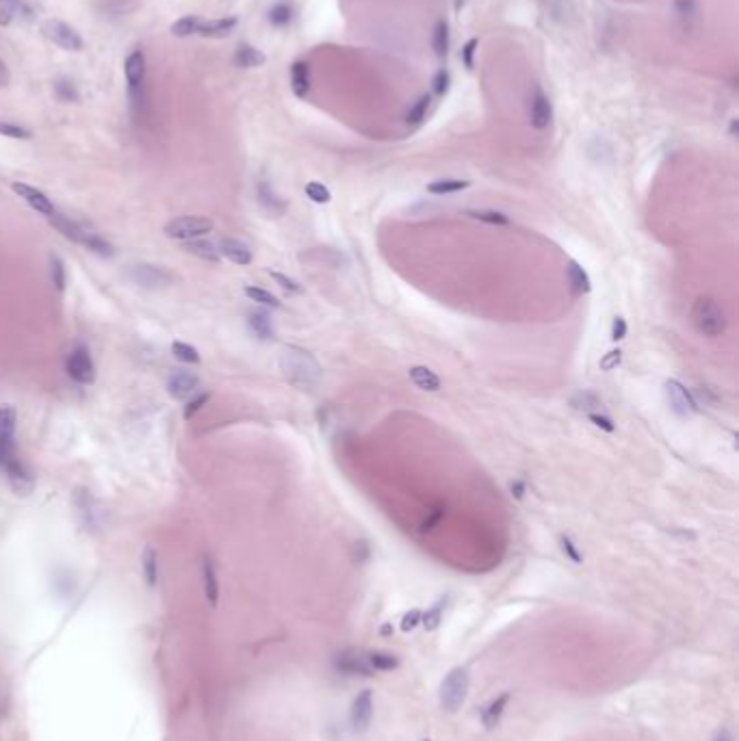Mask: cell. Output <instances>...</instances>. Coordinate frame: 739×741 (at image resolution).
I'll list each match as a JSON object with an SVG mask.
<instances>
[{
  "label": "cell",
  "mask_w": 739,
  "mask_h": 741,
  "mask_svg": "<svg viewBox=\"0 0 739 741\" xmlns=\"http://www.w3.org/2000/svg\"><path fill=\"white\" fill-rule=\"evenodd\" d=\"M280 371L287 377L289 384L299 391H315L321 381V365L317 358L303 347L287 345L280 353Z\"/></svg>",
  "instance_id": "obj_1"
},
{
  "label": "cell",
  "mask_w": 739,
  "mask_h": 741,
  "mask_svg": "<svg viewBox=\"0 0 739 741\" xmlns=\"http://www.w3.org/2000/svg\"><path fill=\"white\" fill-rule=\"evenodd\" d=\"M145 55L141 48H135L133 53L124 61L126 85H129V100L131 111L139 119L148 107V91H145Z\"/></svg>",
  "instance_id": "obj_2"
},
{
  "label": "cell",
  "mask_w": 739,
  "mask_h": 741,
  "mask_svg": "<svg viewBox=\"0 0 739 741\" xmlns=\"http://www.w3.org/2000/svg\"><path fill=\"white\" fill-rule=\"evenodd\" d=\"M469 689H471V674L466 668L457 666V668L449 670V674L443 678V683L438 687L440 709L447 713H457L469 698Z\"/></svg>",
  "instance_id": "obj_3"
},
{
  "label": "cell",
  "mask_w": 739,
  "mask_h": 741,
  "mask_svg": "<svg viewBox=\"0 0 739 741\" xmlns=\"http://www.w3.org/2000/svg\"><path fill=\"white\" fill-rule=\"evenodd\" d=\"M694 325L702 336L718 339L726 332V317L720 303L711 297H700L694 303Z\"/></svg>",
  "instance_id": "obj_4"
},
{
  "label": "cell",
  "mask_w": 739,
  "mask_h": 741,
  "mask_svg": "<svg viewBox=\"0 0 739 741\" xmlns=\"http://www.w3.org/2000/svg\"><path fill=\"white\" fill-rule=\"evenodd\" d=\"M126 277H129L133 284L148 289V291L167 289L176 280V275L169 269H165L163 265H155V263H131L129 267H126Z\"/></svg>",
  "instance_id": "obj_5"
},
{
  "label": "cell",
  "mask_w": 739,
  "mask_h": 741,
  "mask_svg": "<svg viewBox=\"0 0 739 741\" xmlns=\"http://www.w3.org/2000/svg\"><path fill=\"white\" fill-rule=\"evenodd\" d=\"M213 228H215V223L209 217L187 215V217L171 219L165 225V235L174 241H191V239L207 237L209 232H213Z\"/></svg>",
  "instance_id": "obj_6"
},
{
  "label": "cell",
  "mask_w": 739,
  "mask_h": 741,
  "mask_svg": "<svg viewBox=\"0 0 739 741\" xmlns=\"http://www.w3.org/2000/svg\"><path fill=\"white\" fill-rule=\"evenodd\" d=\"M41 33L46 39H50L55 46H59L65 53H81L83 50V37L79 35V31L72 29L67 22L57 20V18H48L41 22Z\"/></svg>",
  "instance_id": "obj_7"
},
{
  "label": "cell",
  "mask_w": 739,
  "mask_h": 741,
  "mask_svg": "<svg viewBox=\"0 0 739 741\" xmlns=\"http://www.w3.org/2000/svg\"><path fill=\"white\" fill-rule=\"evenodd\" d=\"M67 375L76 381V384H83V386L93 384L96 365L91 360V353L87 347L79 345L72 349V353L67 355Z\"/></svg>",
  "instance_id": "obj_8"
},
{
  "label": "cell",
  "mask_w": 739,
  "mask_h": 741,
  "mask_svg": "<svg viewBox=\"0 0 739 741\" xmlns=\"http://www.w3.org/2000/svg\"><path fill=\"white\" fill-rule=\"evenodd\" d=\"M666 397H668V403L672 407V412L681 419H690L698 412V403L694 399V395L687 391L679 379H668L666 381Z\"/></svg>",
  "instance_id": "obj_9"
},
{
  "label": "cell",
  "mask_w": 739,
  "mask_h": 741,
  "mask_svg": "<svg viewBox=\"0 0 739 741\" xmlns=\"http://www.w3.org/2000/svg\"><path fill=\"white\" fill-rule=\"evenodd\" d=\"M527 111H529V124L533 126L536 131H544L551 126V119H553V105L549 96L542 91L540 85L533 87L531 96H529V105H527Z\"/></svg>",
  "instance_id": "obj_10"
},
{
  "label": "cell",
  "mask_w": 739,
  "mask_h": 741,
  "mask_svg": "<svg viewBox=\"0 0 739 741\" xmlns=\"http://www.w3.org/2000/svg\"><path fill=\"white\" fill-rule=\"evenodd\" d=\"M334 666L339 672L347 674V676H373L375 672L371 670L369 666V659H367V653L358 650V648H347L343 653L336 655L334 659Z\"/></svg>",
  "instance_id": "obj_11"
},
{
  "label": "cell",
  "mask_w": 739,
  "mask_h": 741,
  "mask_svg": "<svg viewBox=\"0 0 739 741\" xmlns=\"http://www.w3.org/2000/svg\"><path fill=\"white\" fill-rule=\"evenodd\" d=\"M373 692L371 689H362V692L353 698L351 711H349V722L355 733H365L371 726L373 720Z\"/></svg>",
  "instance_id": "obj_12"
},
{
  "label": "cell",
  "mask_w": 739,
  "mask_h": 741,
  "mask_svg": "<svg viewBox=\"0 0 739 741\" xmlns=\"http://www.w3.org/2000/svg\"><path fill=\"white\" fill-rule=\"evenodd\" d=\"M200 377L191 371H174L167 379V393L176 401H187L200 391Z\"/></svg>",
  "instance_id": "obj_13"
},
{
  "label": "cell",
  "mask_w": 739,
  "mask_h": 741,
  "mask_svg": "<svg viewBox=\"0 0 739 741\" xmlns=\"http://www.w3.org/2000/svg\"><path fill=\"white\" fill-rule=\"evenodd\" d=\"M3 471L7 473V479L11 483V488L15 490V494H31L33 485H35L33 475H31V471L27 466L20 462V457H15V453L5 459Z\"/></svg>",
  "instance_id": "obj_14"
},
{
  "label": "cell",
  "mask_w": 739,
  "mask_h": 741,
  "mask_svg": "<svg viewBox=\"0 0 739 741\" xmlns=\"http://www.w3.org/2000/svg\"><path fill=\"white\" fill-rule=\"evenodd\" d=\"M11 191H13L18 197H22L33 211H37V213L44 215V217H50V215L57 211L55 204L50 202V197H48L44 191H39V189H35V187H31V185H27V183H13V185H11Z\"/></svg>",
  "instance_id": "obj_15"
},
{
  "label": "cell",
  "mask_w": 739,
  "mask_h": 741,
  "mask_svg": "<svg viewBox=\"0 0 739 741\" xmlns=\"http://www.w3.org/2000/svg\"><path fill=\"white\" fill-rule=\"evenodd\" d=\"M48 221H50V225H53V228H57L65 239H70V241H74V243H79V245L85 243V237H87L89 230H91V228H87L85 223L74 221L72 217H67V215H63V213H59V211H55L53 215H50Z\"/></svg>",
  "instance_id": "obj_16"
},
{
  "label": "cell",
  "mask_w": 739,
  "mask_h": 741,
  "mask_svg": "<svg viewBox=\"0 0 739 741\" xmlns=\"http://www.w3.org/2000/svg\"><path fill=\"white\" fill-rule=\"evenodd\" d=\"M239 20L237 18H219V20H202L197 24V37H209V39H223L237 29Z\"/></svg>",
  "instance_id": "obj_17"
},
{
  "label": "cell",
  "mask_w": 739,
  "mask_h": 741,
  "mask_svg": "<svg viewBox=\"0 0 739 741\" xmlns=\"http://www.w3.org/2000/svg\"><path fill=\"white\" fill-rule=\"evenodd\" d=\"M74 505L79 507V514L83 518V525L87 529H96L100 525V512L96 509V499L91 497L89 490L79 488L74 492Z\"/></svg>",
  "instance_id": "obj_18"
},
{
  "label": "cell",
  "mask_w": 739,
  "mask_h": 741,
  "mask_svg": "<svg viewBox=\"0 0 739 741\" xmlns=\"http://www.w3.org/2000/svg\"><path fill=\"white\" fill-rule=\"evenodd\" d=\"M217 249L221 254V258H228L235 265H249L251 263V249L239 239L225 237L217 243Z\"/></svg>",
  "instance_id": "obj_19"
},
{
  "label": "cell",
  "mask_w": 739,
  "mask_h": 741,
  "mask_svg": "<svg viewBox=\"0 0 739 741\" xmlns=\"http://www.w3.org/2000/svg\"><path fill=\"white\" fill-rule=\"evenodd\" d=\"M509 698H512V696H509V692H505V694L492 698L486 707L481 709L479 720H481L483 728L492 730V728L499 726V722H501V718H503V713H505V709H507V704H509Z\"/></svg>",
  "instance_id": "obj_20"
},
{
  "label": "cell",
  "mask_w": 739,
  "mask_h": 741,
  "mask_svg": "<svg viewBox=\"0 0 739 741\" xmlns=\"http://www.w3.org/2000/svg\"><path fill=\"white\" fill-rule=\"evenodd\" d=\"M202 583H204V596H207L211 607H215L219 601V581H217L215 561L211 557L202 559Z\"/></svg>",
  "instance_id": "obj_21"
},
{
  "label": "cell",
  "mask_w": 739,
  "mask_h": 741,
  "mask_svg": "<svg viewBox=\"0 0 739 741\" xmlns=\"http://www.w3.org/2000/svg\"><path fill=\"white\" fill-rule=\"evenodd\" d=\"M700 9L696 0H674V18L683 31H692L698 22Z\"/></svg>",
  "instance_id": "obj_22"
},
{
  "label": "cell",
  "mask_w": 739,
  "mask_h": 741,
  "mask_svg": "<svg viewBox=\"0 0 739 741\" xmlns=\"http://www.w3.org/2000/svg\"><path fill=\"white\" fill-rule=\"evenodd\" d=\"M291 89L297 98H306L310 91V65L306 61H295L291 65Z\"/></svg>",
  "instance_id": "obj_23"
},
{
  "label": "cell",
  "mask_w": 739,
  "mask_h": 741,
  "mask_svg": "<svg viewBox=\"0 0 739 741\" xmlns=\"http://www.w3.org/2000/svg\"><path fill=\"white\" fill-rule=\"evenodd\" d=\"M185 251L193 254V256L207 261V263H213L217 265L221 261V254L217 249V243L213 241H207V239H191V241H185Z\"/></svg>",
  "instance_id": "obj_24"
},
{
  "label": "cell",
  "mask_w": 739,
  "mask_h": 741,
  "mask_svg": "<svg viewBox=\"0 0 739 741\" xmlns=\"http://www.w3.org/2000/svg\"><path fill=\"white\" fill-rule=\"evenodd\" d=\"M407 375H410V379L414 381V386L421 388V391H427V393H438L443 388V381L440 377L427 369V367H412L410 371H407Z\"/></svg>",
  "instance_id": "obj_25"
},
{
  "label": "cell",
  "mask_w": 739,
  "mask_h": 741,
  "mask_svg": "<svg viewBox=\"0 0 739 741\" xmlns=\"http://www.w3.org/2000/svg\"><path fill=\"white\" fill-rule=\"evenodd\" d=\"M256 193H259V202H261V206L267 211V213H271V215H282L285 211H287V204H285V199L282 197H280L273 189H271V185L269 183H259V187H256Z\"/></svg>",
  "instance_id": "obj_26"
},
{
  "label": "cell",
  "mask_w": 739,
  "mask_h": 741,
  "mask_svg": "<svg viewBox=\"0 0 739 741\" xmlns=\"http://www.w3.org/2000/svg\"><path fill=\"white\" fill-rule=\"evenodd\" d=\"M235 63H237L239 67H243V70H251V67L265 65V63H267V57L261 53L259 48H254V46H249V44H241V46L237 48V53H235Z\"/></svg>",
  "instance_id": "obj_27"
},
{
  "label": "cell",
  "mask_w": 739,
  "mask_h": 741,
  "mask_svg": "<svg viewBox=\"0 0 739 741\" xmlns=\"http://www.w3.org/2000/svg\"><path fill=\"white\" fill-rule=\"evenodd\" d=\"M566 271H568V282L577 295H588L592 291V280H590L588 271H585L577 261H570Z\"/></svg>",
  "instance_id": "obj_28"
},
{
  "label": "cell",
  "mask_w": 739,
  "mask_h": 741,
  "mask_svg": "<svg viewBox=\"0 0 739 741\" xmlns=\"http://www.w3.org/2000/svg\"><path fill=\"white\" fill-rule=\"evenodd\" d=\"M141 568H143V577H145V583L150 587H157L159 585V553L157 549L148 544L143 549V555H141Z\"/></svg>",
  "instance_id": "obj_29"
},
{
  "label": "cell",
  "mask_w": 739,
  "mask_h": 741,
  "mask_svg": "<svg viewBox=\"0 0 739 741\" xmlns=\"http://www.w3.org/2000/svg\"><path fill=\"white\" fill-rule=\"evenodd\" d=\"M247 325L249 329L263 341H273L275 339V329L271 323V317L267 313H249L247 315Z\"/></svg>",
  "instance_id": "obj_30"
},
{
  "label": "cell",
  "mask_w": 739,
  "mask_h": 741,
  "mask_svg": "<svg viewBox=\"0 0 739 741\" xmlns=\"http://www.w3.org/2000/svg\"><path fill=\"white\" fill-rule=\"evenodd\" d=\"M570 407L577 412H583V414H592L594 410H599V407L603 405L601 397L592 391H579L570 397Z\"/></svg>",
  "instance_id": "obj_31"
},
{
  "label": "cell",
  "mask_w": 739,
  "mask_h": 741,
  "mask_svg": "<svg viewBox=\"0 0 739 741\" xmlns=\"http://www.w3.org/2000/svg\"><path fill=\"white\" fill-rule=\"evenodd\" d=\"M367 659L373 672H393L399 668V659L393 653L375 650V653H367Z\"/></svg>",
  "instance_id": "obj_32"
},
{
  "label": "cell",
  "mask_w": 739,
  "mask_h": 741,
  "mask_svg": "<svg viewBox=\"0 0 739 741\" xmlns=\"http://www.w3.org/2000/svg\"><path fill=\"white\" fill-rule=\"evenodd\" d=\"M431 46L438 59H447L449 55V24L447 20H438L434 27V35H431Z\"/></svg>",
  "instance_id": "obj_33"
},
{
  "label": "cell",
  "mask_w": 739,
  "mask_h": 741,
  "mask_svg": "<svg viewBox=\"0 0 739 741\" xmlns=\"http://www.w3.org/2000/svg\"><path fill=\"white\" fill-rule=\"evenodd\" d=\"M429 107H431V96H429V93L419 96V98L414 100V105L407 109V113H405V124H407V126H419V124H423V119L427 117Z\"/></svg>",
  "instance_id": "obj_34"
},
{
  "label": "cell",
  "mask_w": 739,
  "mask_h": 741,
  "mask_svg": "<svg viewBox=\"0 0 739 741\" xmlns=\"http://www.w3.org/2000/svg\"><path fill=\"white\" fill-rule=\"evenodd\" d=\"M471 187V181H457V178H445V181L429 183L427 191L434 195H449V193H460Z\"/></svg>",
  "instance_id": "obj_35"
},
{
  "label": "cell",
  "mask_w": 739,
  "mask_h": 741,
  "mask_svg": "<svg viewBox=\"0 0 739 741\" xmlns=\"http://www.w3.org/2000/svg\"><path fill=\"white\" fill-rule=\"evenodd\" d=\"M15 423H18V414H15L13 407H11V405H3V407H0V442L13 440Z\"/></svg>",
  "instance_id": "obj_36"
},
{
  "label": "cell",
  "mask_w": 739,
  "mask_h": 741,
  "mask_svg": "<svg viewBox=\"0 0 739 741\" xmlns=\"http://www.w3.org/2000/svg\"><path fill=\"white\" fill-rule=\"evenodd\" d=\"M269 24H271V27H275V29H285V27H289V24H291V20H293V7L289 5V3H285V0H282V3H275L271 9H269Z\"/></svg>",
  "instance_id": "obj_37"
},
{
  "label": "cell",
  "mask_w": 739,
  "mask_h": 741,
  "mask_svg": "<svg viewBox=\"0 0 739 741\" xmlns=\"http://www.w3.org/2000/svg\"><path fill=\"white\" fill-rule=\"evenodd\" d=\"M445 607H447V598H440L438 603H434L425 613H421V624H423L427 631H436V629L440 627V622H443Z\"/></svg>",
  "instance_id": "obj_38"
},
{
  "label": "cell",
  "mask_w": 739,
  "mask_h": 741,
  "mask_svg": "<svg viewBox=\"0 0 739 741\" xmlns=\"http://www.w3.org/2000/svg\"><path fill=\"white\" fill-rule=\"evenodd\" d=\"M171 353H174L176 360H181L185 365H200V360H202L197 349L193 345H189V343H183V341L171 343Z\"/></svg>",
  "instance_id": "obj_39"
},
{
  "label": "cell",
  "mask_w": 739,
  "mask_h": 741,
  "mask_svg": "<svg viewBox=\"0 0 739 741\" xmlns=\"http://www.w3.org/2000/svg\"><path fill=\"white\" fill-rule=\"evenodd\" d=\"M50 277H53V284L59 293L65 291V282H67V273H65V263L57 254H50Z\"/></svg>",
  "instance_id": "obj_40"
},
{
  "label": "cell",
  "mask_w": 739,
  "mask_h": 741,
  "mask_svg": "<svg viewBox=\"0 0 739 741\" xmlns=\"http://www.w3.org/2000/svg\"><path fill=\"white\" fill-rule=\"evenodd\" d=\"M22 9V0H0V27H9L15 18H20Z\"/></svg>",
  "instance_id": "obj_41"
},
{
  "label": "cell",
  "mask_w": 739,
  "mask_h": 741,
  "mask_svg": "<svg viewBox=\"0 0 739 741\" xmlns=\"http://www.w3.org/2000/svg\"><path fill=\"white\" fill-rule=\"evenodd\" d=\"M200 24V15H185L171 24V35L176 37H193Z\"/></svg>",
  "instance_id": "obj_42"
},
{
  "label": "cell",
  "mask_w": 739,
  "mask_h": 741,
  "mask_svg": "<svg viewBox=\"0 0 739 741\" xmlns=\"http://www.w3.org/2000/svg\"><path fill=\"white\" fill-rule=\"evenodd\" d=\"M245 295H247L251 301L263 303V306H269V308H280V306H282L275 295H271L269 291H265V289H261V287H245Z\"/></svg>",
  "instance_id": "obj_43"
},
{
  "label": "cell",
  "mask_w": 739,
  "mask_h": 741,
  "mask_svg": "<svg viewBox=\"0 0 739 741\" xmlns=\"http://www.w3.org/2000/svg\"><path fill=\"white\" fill-rule=\"evenodd\" d=\"M55 96L61 102H79L81 100L79 89H76V85L72 81H67V79H57L55 81Z\"/></svg>",
  "instance_id": "obj_44"
},
{
  "label": "cell",
  "mask_w": 739,
  "mask_h": 741,
  "mask_svg": "<svg viewBox=\"0 0 739 741\" xmlns=\"http://www.w3.org/2000/svg\"><path fill=\"white\" fill-rule=\"evenodd\" d=\"M466 215L490 225H509V217L501 211H469Z\"/></svg>",
  "instance_id": "obj_45"
},
{
  "label": "cell",
  "mask_w": 739,
  "mask_h": 741,
  "mask_svg": "<svg viewBox=\"0 0 739 741\" xmlns=\"http://www.w3.org/2000/svg\"><path fill=\"white\" fill-rule=\"evenodd\" d=\"M0 135L9 137V139H22V141L33 137V133L29 129H24V126L13 124V122H3V119H0Z\"/></svg>",
  "instance_id": "obj_46"
},
{
  "label": "cell",
  "mask_w": 739,
  "mask_h": 741,
  "mask_svg": "<svg viewBox=\"0 0 739 741\" xmlns=\"http://www.w3.org/2000/svg\"><path fill=\"white\" fill-rule=\"evenodd\" d=\"M445 514H447V507H445V505H436V507L431 509V512L425 516V520L421 523V533H429V531H434V529L440 525V520L445 518Z\"/></svg>",
  "instance_id": "obj_47"
},
{
  "label": "cell",
  "mask_w": 739,
  "mask_h": 741,
  "mask_svg": "<svg viewBox=\"0 0 739 741\" xmlns=\"http://www.w3.org/2000/svg\"><path fill=\"white\" fill-rule=\"evenodd\" d=\"M303 191L317 204H327L329 199H332V193H329V189L325 185H321V183H308Z\"/></svg>",
  "instance_id": "obj_48"
},
{
  "label": "cell",
  "mask_w": 739,
  "mask_h": 741,
  "mask_svg": "<svg viewBox=\"0 0 739 741\" xmlns=\"http://www.w3.org/2000/svg\"><path fill=\"white\" fill-rule=\"evenodd\" d=\"M559 549H562V553L573 561V564H581V561H583V555H581L579 546L568 538V535H559Z\"/></svg>",
  "instance_id": "obj_49"
},
{
  "label": "cell",
  "mask_w": 739,
  "mask_h": 741,
  "mask_svg": "<svg viewBox=\"0 0 739 741\" xmlns=\"http://www.w3.org/2000/svg\"><path fill=\"white\" fill-rule=\"evenodd\" d=\"M477 48H479V39H469L466 44H464V48H462V53H460V59H462V63H464V67L471 72V70H475V53H477Z\"/></svg>",
  "instance_id": "obj_50"
},
{
  "label": "cell",
  "mask_w": 739,
  "mask_h": 741,
  "mask_svg": "<svg viewBox=\"0 0 739 741\" xmlns=\"http://www.w3.org/2000/svg\"><path fill=\"white\" fill-rule=\"evenodd\" d=\"M620 362H622V351L620 349H611V351H607L601 358L599 367H601V371H614L616 367H620Z\"/></svg>",
  "instance_id": "obj_51"
},
{
  "label": "cell",
  "mask_w": 739,
  "mask_h": 741,
  "mask_svg": "<svg viewBox=\"0 0 739 741\" xmlns=\"http://www.w3.org/2000/svg\"><path fill=\"white\" fill-rule=\"evenodd\" d=\"M209 399H211L209 393H197V395H193V399H189V403L185 405V419L189 421L193 414H197V412L202 410V405L207 403Z\"/></svg>",
  "instance_id": "obj_52"
},
{
  "label": "cell",
  "mask_w": 739,
  "mask_h": 741,
  "mask_svg": "<svg viewBox=\"0 0 739 741\" xmlns=\"http://www.w3.org/2000/svg\"><path fill=\"white\" fill-rule=\"evenodd\" d=\"M431 85H434V93L436 96H445L449 91V85H451V74L447 70H438L434 81H431Z\"/></svg>",
  "instance_id": "obj_53"
},
{
  "label": "cell",
  "mask_w": 739,
  "mask_h": 741,
  "mask_svg": "<svg viewBox=\"0 0 739 741\" xmlns=\"http://www.w3.org/2000/svg\"><path fill=\"white\" fill-rule=\"evenodd\" d=\"M269 275H271L285 291H289V293H301V287L295 282L293 277H289V275H285V273H277V271H269Z\"/></svg>",
  "instance_id": "obj_54"
},
{
  "label": "cell",
  "mask_w": 739,
  "mask_h": 741,
  "mask_svg": "<svg viewBox=\"0 0 739 741\" xmlns=\"http://www.w3.org/2000/svg\"><path fill=\"white\" fill-rule=\"evenodd\" d=\"M588 419H590V423H592L594 427H599V429H603V431H607V433H611V431L616 429V423L611 421L609 417H605V414L592 412V414H588Z\"/></svg>",
  "instance_id": "obj_55"
},
{
  "label": "cell",
  "mask_w": 739,
  "mask_h": 741,
  "mask_svg": "<svg viewBox=\"0 0 739 741\" xmlns=\"http://www.w3.org/2000/svg\"><path fill=\"white\" fill-rule=\"evenodd\" d=\"M421 609H412V611H407L405 613V616H403V620H401V629L403 631H414L419 624H421Z\"/></svg>",
  "instance_id": "obj_56"
},
{
  "label": "cell",
  "mask_w": 739,
  "mask_h": 741,
  "mask_svg": "<svg viewBox=\"0 0 739 741\" xmlns=\"http://www.w3.org/2000/svg\"><path fill=\"white\" fill-rule=\"evenodd\" d=\"M627 332H629V325H627V321L622 319V317H616L614 319V323H611V341H622L624 336H627Z\"/></svg>",
  "instance_id": "obj_57"
},
{
  "label": "cell",
  "mask_w": 739,
  "mask_h": 741,
  "mask_svg": "<svg viewBox=\"0 0 739 741\" xmlns=\"http://www.w3.org/2000/svg\"><path fill=\"white\" fill-rule=\"evenodd\" d=\"M509 492H512V497H514L516 501L525 499V492H527V485H525V481H523V479H514V481H509Z\"/></svg>",
  "instance_id": "obj_58"
},
{
  "label": "cell",
  "mask_w": 739,
  "mask_h": 741,
  "mask_svg": "<svg viewBox=\"0 0 739 741\" xmlns=\"http://www.w3.org/2000/svg\"><path fill=\"white\" fill-rule=\"evenodd\" d=\"M11 83V70L7 67V63L0 59V87H7Z\"/></svg>",
  "instance_id": "obj_59"
},
{
  "label": "cell",
  "mask_w": 739,
  "mask_h": 741,
  "mask_svg": "<svg viewBox=\"0 0 739 741\" xmlns=\"http://www.w3.org/2000/svg\"><path fill=\"white\" fill-rule=\"evenodd\" d=\"M547 3H549V9L557 13L559 9H564V7H566L568 0H547Z\"/></svg>",
  "instance_id": "obj_60"
},
{
  "label": "cell",
  "mask_w": 739,
  "mask_h": 741,
  "mask_svg": "<svg viewBox=\"0 0 739 741\" xmlns=\"http://www.w3.org/2000/svg\"><path fill=\"white\" fill-rule=\"evenodd\" d=\"M713 741H733V733L728 728H722L716 737H713Z\"/></svg>",
  "instance_id": "obj_61"
},
{
  "label": "cell",
  "mask_w": 739,
  "mask_h": 741,
  "mask_svg": "<svg viewBox=\"0 0 739 741\" xmlns=\"http://www.w3.org/2000/svg\"><path fill=\"white\" fill-rule=\"evenodd\" d=\"M466 3H469V0H453V9H455V13H462V9L466 7Z\"/></svg>",
  "instance_id": "obj_62"
},
{
  "label": "cell",
  "mask_w": 739,
  "mask_h": 741,
  "mask_svg": "<svg viewBox=\"0 0 739 741\" xmlns=\"http://www.w3.org/2000/svg\"><path fill=\"white\" fill-rule=\"evenodd\" d=\"M731 135H733V137L737 135V119H733V122H731Z\"/></svg>",
  "instance_id": "obj_63"
},
{
  "label": "cell",
  "mask_w": 739,
  "mask_h": 741,
  "mask_svg": "<svg viewBox=\"0 0 739 741\" xmlns=\"http://www.w3.org/2000/svg\"><path fill=\"white\" fill-rule=\"evenodd\" d=\"M423 741H429V739H423Z\"/></svg>",
  "instance_id": "obj_64"
}]
</instances>
